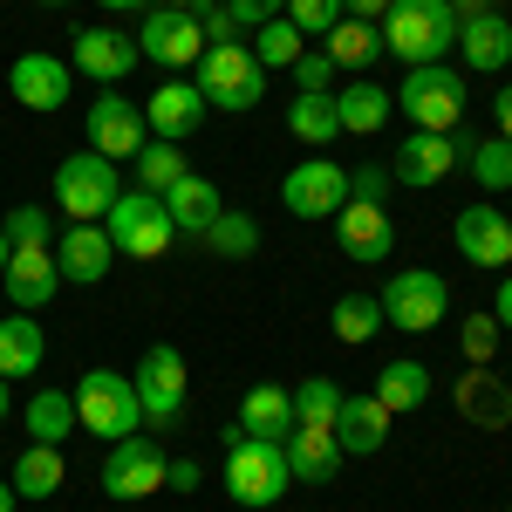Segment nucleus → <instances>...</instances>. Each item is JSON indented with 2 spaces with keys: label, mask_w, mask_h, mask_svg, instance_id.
Segmentation results:
<instances>
[{
  "label": "nucleus",
  "mask_w": 512,
  "mask_h": 512,
  "mask_svg": "<svg viewBox=\"0 0 512 512\" xmlns=\"http://www.w3.org/2000/svg\"><path fill=\"white\" fill-rule=\"evenodd\" d=\"M451 239H458V253H465L472 267H485V274H492V267L506 274L512 267V219L499 205H465L458 226H451Z\"/></svg>",
  "instance_id": "obj_18"
},
{
  "label": "nucleus",
  "mask_w": 512,
  "mask_h": 512,
  "mask_svg": "<svg viewBox=\"0 0 512 512\" xmlns=\"http://www.w3.org/2000/svg\"><path fill=\"white\" fill-rule=\"evenodd\" d=\"M280 205L294 219H335L349 205V171L335 158H301L287 178H280Z\"/></svg>",
  "instance_id": "obj_13"
},
{
  "label": "nucleus",
  "mask_w": 512,
  "mask_h": 512,
  "mask_svg": "<svg viewBox=\"0 0 512 512\" xmlns=\"http://www.w3.org/2000/svg\"><path fill=\"white\" fill-rule=\"evenodd\" d=\"M219 7L233 14V28H239V35H253V28L267 21V7H260V0H219Z\"/></svg>",
  "instance_id": "obj_47"
},
{
  "label": "nucleus",
  "mask_w": 512,
  "mask_h": 512,
  "mask_svg": "<svg viewBox=\"0 0 512 512\" xmlns=\"http://www.w3.org/2000/svg\"><path fill=\"white\" fill-rule=\"evenodd\" d=\"M35 7H69V0H35Z\"/></svg>",
  "instance_id": "obj_58"
},
{
  "label": "nucleus",
  "mask_w": 512,
  "mask_h": 512,
  "mask_svg": "<svg viewBox=\"0 0 512 512\" xmlns=\"http://www.w3.org/2000/svg\"><path fill=\"white\" fill-rule=\"evenodd\" d=\"M301 48H308V35H301L287 14H267V21L253 28V62H260L267 76H274V69H294V62H301Z\"/></svg>",
  "instance_id": "obj_35"
},
{
  "label": "nucleus",
  "mask_w": 512,
  "mask_h": 512,
  "mask_svg": "<svg viewBox=\"0 0 512 512\" xmlns=\"http://www.w3.org/2000/svg\"><path fill=\"white\" fill-rule=\"evenodd\" d=\"M499 342H506V328H499L492 308H478V315L458 321V349H465V362H499Z\"/></svg>",
  "instance_id": "obj_40"
},
{
  "label": "nucleus",
  "mask_w": 512,
  "mask_h": 512,
  "mask_svg": "<svg viewBox=\"0 0 512 512\" xmlns=\"http://www.w3.org/2000/svg\"><path fill=\"white\" fill-rule=\"evenodd\" d=\"M287 485H294L287 451L267 444V437H246L233 424V431H226V492H233V506H246V512L280 506V499H287Z\"/></svg>",
  "instance_id": "obj_3"
},
{
  "label": "nucleus",
  "mask_w": 512,
  "mask_h": 512,
  "mask_svg": "<svg viewBox=\"0 0 512 512\" xmlns=\"http://www.w3.org/2000/svg\"><path fill=\"white\" fill-rule=\"evenodd\" d=\"M137 410H144V424L151 431H178L185 424V403H192V369H185V355L171 349V342H158V349H144V362H137Z\"/></svg>",
  "instance_id": "obj_8"
},
{
  "label": "nucleus",
  "mask_w": 512,
  "mask_h": 512,
  "mask_svg": "<svg viewBox=\"0 0 512 512\" xmlns=\"http://www.w3.org/2000/svg\"><path fill=\"white\" fill-rule=\"evenodd\" d=\"M137 55L158 62L164 76L198 69V55H205V28H198V14H185V7H151L144 28H137Z\"/></svg>",
  "instance_id": "obj_10"
},
{
  "label": "nucleus",
  "mask_w": 512,
  "mask_h": 512,
  "mask_svg": "<svg viewBox=\"0 0 512 512\" xmlns=\"http://www.w3.org/2000/svg\"><path fill=\"white\" fill-rule=\"evenodd\" d=\"M335 246H342V260L355 267H383L396 253V226L383 205H369V198H349L342 212H335Z\"/></svg>",
  "instance_id": "obj_17"
},
{
  "label": "nucleus",
  "mask_w": 512,
  "mask_h": 512,
  "mask_svg": "<svg viewBox=\"0 0 512 512\" xmlns=\"http://www.w3.org/2000/svg\"><path fill=\"white\" fill-rule=\"evenodd\" d=\"M451 403H458V417L478 424V431H506V424H512V383L492 369V362H472V369L458 376Z\"/></svg>",
  "instance_id": "obj_19"
},
{
  "label": "nucleus",
  "mask_w": 512,
  "mask_h": 512,
  "mask_svg": "<svg viewBox=\"0 0 512 512\" xmlns=\"http://www.w3.org/2000/svg\"><path fill=\"white\" fill-rule=\"evenodd\" d=\"M7 301L21 308V315H41L48 301H55V287H62V267H55V246H14V260H7Z\"/></svg>",
  "instance_id": "obj_20"
},
{
  "label": "nucleus",
  "mask_w": 512,
  "mask_h": 512,
  "mask_svg": "<svg viewBox=\"0 0 512 512\" xmlns=\"http://www.w3.org/2000/svg\"><path fill=\"white\" fill-rule=\"evenodd\" d=\"M376 403L390 410V417H410V410H424L431 403V369L417 362V355H396V362H383L376 369Z\"/></svg>",
  "instance_id": "obj_29"
},
{
  "label": "nucleus",
  "mask_w": 512,
  "mask_h": 512,
  "mask_svg": "<svg viewBox=\"0 0 512 512\" xmlns=\"http://www.w3.org/2000/svg\"><path fill=\"white\" fill-rule=\"evenodd\" d=\"M458 62H465L472 76H499V69H512V21L506 14L458 21Z\"/></svg>",
  "instance_id": "obj_24"
},
{
  "label": "nucleus",
  "mask_w": 512,
  "mask_h": 512,
  "mask_svg": "<svg viewBox=\"0 0 512 512\" xmlns=\"http://www.w3.org/2000/svg\"><path fill=\"white\" fill-rule=\"evenodd\" d=\"M465 103H472V89H465V69H451V62L403 69V82H396V110L417 123V130H458L465 123Z\"/></svg>",
  "instance_id": "obj_6"
},
{
  "label": "nucleus",
  "mask_w": 512,
  "mask_h": 512,
  "mask_svg": "<svg viewBox=\"0 0 512 512\" xmlns=\"http://www.w3.org/2000/svg\"><path fill=\"white\" fill-rule=\"evenodd\" d=\"M7 410H14V403H7V376H0V424H7Z\"/></svg>",
  "instance_id": "obj_55"
},
{
  "label": "nucleus",
  "mask_w": 512,
  "mask_h": 512,
  "mask_svg": "<svg viewBox=\"0 0 512 512\" xmlns=\"http://www.w3.org/2000/svg\"><path fill=\"white\" fill-rule=\"evenodd\" d=\"M164 212H171V226H178V239H198L219 212H226V198H219V185L212 178H198V171H185L171 192H164Z\"/></svg>",
  "instance_id": "obj_28"
},
{
  "label": "nucleus",
  "mask_w": 512,
  "mask_h": 512,
  "mask_svg": "<svg viewBox=\"0 0 512 512\" xmlns=\"http://www.w3.org/2000/svg\"><path fill=\"white\" fill-rule=\"evenodd\" d=\"M376 28H383V55H396L403 69H431V62H444L458 48L451 0H390V14Z\"/></svg>",
  "instance_id": "obj_1"
},
{
  "label": "nucleus",
  "mask_w": 512,
  "mask_h": 512,
  "mask_svg": "<svg viewBox=\"0 0 512 512\" xmlns=\"http://www.w3.org/2000/svg\"><path fill=\"white\" fill-rule=\"evenodd\" d=\"M41 362H48V335H41L35 315H0V376L7 383H21V376H35Z\"/></svg>",
  "instance_id": "obj_30"
},
{
  "label": "nucleus",
  "mask_w": 512,
  "mask_h": 512,
  "mask_svg": "<svg viewBox=\"0 0 512 512\" xmlns=\"http://www.w3.org/2000/svg\"><path fill=\"white\" fill-rule=\"evenodd\" d=\"M110 260H117V246L103 226H69L62 246H55V267L69 287H96V280H110Z\"/></svg>",
  "instance_id": "obj_23"
},
{
  "label": "nucleus",
  "mask_w": 512,
  "mask_h": 512,
  "mask_svg": "<svg viewBox=\"0 0 512 512\" xmlns=\"http://www.w3.org/2000/svg\"><path fill=\"white\" fill-rule=\"evenodd\" d=\"M103 233H110V246H117L123 260H164L171 246H178V226H171V212H164L158 192H123L117 205H110V219H103Z\"/></svg>",
  "instance_id": "obj_7"
},
{
  "label": "nucleus",
  "mask_w": 512,
  "mask_h": 512,
  "mask_svg": "<svg viewBox=\"0 0 512 512\" xmlns=\"http://www.w3.org/2000/svg\"><path fill=\"white\" fill-rule=\"evenodd\" d=\"M287 137L308 144V151H328L342 137V117H335V96H294L287 103Z\"/></svg>",
  "instance_id": "obj_33"
},
{
  "label": "nucleus",
  "mask_w": 512,
  "mask_h": 512,
  "mask_svg": "<svg viewBox=\"0 0 512 512\" xmlns=\"http://www.w3.org/2000/svg\"><path fill=\"white\" fill-rule=\"evenodd\" d=\"M287 76H294V96H335V62L321 48H301V62Z\"/></svg>",
  "instance_id": "obj_42"
},
{
  "label": "nucleus",
  "mask_w": 512,
  "mask_h": 512,
  "mask_svg": "<svg viewBox=\"0 0 512 512\" xmlns=\"http://www.w3.org/2000/svg\"><path fill=\"white\" fill-rule=\"evenodd\" d=\"M465 171H472L485 192H512V144L492 130V137H472L465 144Z\"/></svg>",
  "instance_id": "obj_38"
},
{
  "label": "nucleus",
  "mask_w": 512,
  "mask_h": 512,
  "mask_svg": "<svg viewBox=\"0 0 512 512\" xmlns=\"http://www.w3.org/2000/svg\"><path fill=\"white\" fill-rule=\"evenodd\" d=\"M492 315H499V328H512V267H506V280H499V301H492Z\"/></svg>",
  "instance_id": "obj_51"
},
{
  "label": "nucleus",
  "mask_w": 512,
  "mask_h": 512,
  "mask_svg": "<svg viewBox=\"0 0 512 512\" xmlns=\"http://www.w3.org/2000/svg\"><path fill=\"white\" fill-rule=\"evenodd\" d=\"M376 301H383V321L403 328V335H431L437 321L451 315V287H444L431 267H403V274H390Z\"/></svg>",
  "instance_id": "obj_9"
},
{
  "label": "nucleus",
  "mask_w": 512,
  "mask_h": 512,
  "mask_svg": "<svg viewBox=\"0 0 512 512\" xmlns=\"http://www.w3.org/2000/svg\"><path fill=\"white\" fill-rule=\"evenodd\" d=\"M82 137H89V151H103L110 164H123V158H137L144 144H151V123H144V110L130 103V96H96L89 110H82Z\"/></svg>",
  "instance_id": "obj_12"
},
{
  "label": "nucleus",
  "mask_w": 512,
  "mask_h": 512,
  "mask_svg": "<svg viewBox=\"0 0 512 512\" xmlns=\"http://www.w3.org/2000/svg\"><path fill=\"white\" fill-rule=\"evenodd\" d=\"M260 7H267V14H274V7H287V0H260Z\"/></svg>",
  "instance_id": "obj_57"
},
{
  "label": "nucleus",
  "mask_w": 512,
  "mask_h": 512,
  "mask_svg": "<svg viewBox=\"0 0 512 512\" xmlns=\"http://www.w3.org/2000/svg\"><path fill=\"white\" fill-rule=\"evenodd\" d=\"M239 431L280 444V437L294 431V390H280V383H253L246 403H239Z\"/></svg>",
  "instance_id": "obj_31"
},
{
  "label": "nucleus",
  "mask_w": 512,
  "mask_h": 512,
  "mask_svg": "<svg viewBox=\"0 0 512 512\" xmlns=\"http://www.w3.org/2000/svg\"><path fill=\"white\" fill-rule=\"evenodd\" d=\"M280 451H287V472H294V485H328V478L342 472L335 424H294V431L280 437Z\"/></svg>",
  "instance_id": "obj_22"
},
{
  "label": "nucleus",
  "mask_w": 512,
  "mask_h": 512,
  "mask_svg": "<svg viewBox=\"0 0 512 512\" xmlns=\"http://www.w3.org/2000/svg\"><path fill=\"white\" fill-rule=\"evenodd\" d=\"M117 198H123V178L103 151H69L55 164V205L69 212V226H103Z\"/></svg>",
  "instance_id": "obj_4"
},
{
  "label": "nucleus",
  "mask_w": 512,
  "mask_h": 512,
  "mask_svg": "<svg viewBox=\"0 0 512 512\" xmlns=\"http://www.w3.org/2000/svg\"><path fill=\"white\" fill-rule=\"evenodd\" d=\"M76 431L103 437V444H117V437L144 431V410H137V383L117 376V369H82L76 390Z\"/></svg>",
  "instance_id": "obj_5"
},
{
  "label": "nucleus",
  "mask_w": 512,
  "mask_h": 512,
  "mask_svg": "<svg viewBox=\"0 0 512 512\" xmlns=\"http://www.w3.org/2000/svg\"><path fill=\"white\" fill-rule=\"evenodd\" d=\"M7 260H14V246H7V233H0V274H7Z\"/></svg>",
  "instance_id": "obj_56"
},
{
  "label": "nucleus",
  "mask_w": 512,
  "mask_h": 512,
  "mask_svg": "<svg viewBox=\"0 0 512 512\" xmlns=\"http://www.w3.org/2000/svg\"><path fill=\"white\" fill-rule=\"evenodd\" d=\"M103 499H151V492H164V451L151 444V437H117L110 444V458H103Z\"/></svg>",
  "instance_id": "obj_15"
},
{
  "label": "nucleus",
  "mask_w": 512,
  "mask_h": 512,
  "mask_svg": "<svg viewBox=\"0 0 512 512\" xmlns=\"http://www.w3.org/2000/svg\"><path fill=\"white\" fill-rule=\"evenodd\" d=\"M0 512H14V485L7 478H0Z\"/></svg>",
  "instance_id": "obj_53"
},
{
  "label": "nucleus",
  "mask_w": 512,
  "mask_h": 512,
  "mask_svg": "<svg viewBox=\"0 0 512 512\" xmlns=\"http://www.w3.org/2000/svg\"><path fill=\"white\" fill-rule=\"evenodd\" d=\"M7 89H14V103H21V110H35V117H55V110L76 96V69H69L62 55H48V48H28V55H14V69H7Z\"/></svg>",
  "instance_id": "obj_14"
},
{
  "label": "nucleus",
  "mask_w": 512,
  "mask_h": 512,
  "mask_svg": "<svg viewBox=\"0 0 512 512\" xmlns=\"http://www.w3.org/2000/svg\"><path fill=\"white\" fill-rule=\"evenodd\" d=\"M62 478H69L62 444H28V451L14 458L7 485H14V499H55V492H62Z\"/></svg>",
  "instance_id": "obj_32"
},
{
  "label": "nucleus",
  "mask_w": 512,
  "mask_h": 512,
  "mask_svg": "<svg viewBox=\"0 0 512 512\" xmlns=\"http://www.w3.org/2000/svg\"><path fill=\"white\" fill-rule=\"evenodd\" d=\"M321 55L335 62V76L349 69V76H369L376 62H383V28L376 21H355V14H342L328 35H321Z\"/></svg>",
  "instance_id": "obj_26"
},
{
  "label": "nucleus",
  "mask_w": 512,
  "mask_h": 512,
  "mask_svg": "<svg viewBox=\"0 0 512 512\" xmlns=\"http://www.w3.org/2000/svg\"><path fill=\"white\" fill-rule=\"evenodd\" d=\"M96 7H103V14H151L158 0H96Z\"/></svg>",
  "instance_id": "obj_52"
},
{
  "label": "nucleus",
  "mask_w": 512,
  "mask_h": 512,
  "mask_svg": "<svg viewBox=\"0 0 512 512\" xmlns=\"http://www.w3.org/2000/svg\"><path fill=\"white\" fill-rule=\"evenodd\" d=\"M465 130H410L403 137V151L390 158V178L396 185H417V192H431V185H444L458 164H465Z\"/></svg>",
  "instance_id": "obj_11"
},
{
  "label": "nucleus",
  "mask_w": 512,
  "mask_h": 512,
  "mask_svg": "<svg viewBox=\"0 0 512 512\" xmlns=\"http://www.w3.org/2000/svg\"><path fill=\"white\" fill-rule=\"evenodd\" d=\"M130 164H137V185H144V192H158V198L171 192L185 171H192V164H185V151H178V144H164V137H151V144H144Z\"/></svg>",
  "instance_id": "obj_39"
},
{
  "label": "nucleus",
  "mask_w": 512,
  "mask_h": 512,
  "mask_svg": "<svg viewBox=\"0 0 512 512\" xmlns=\"http://www.w3.org/2000/svg\"><path fill=\"white\" fill-rule=\"evenodd\" d=\"M390 171H383V164H355L349 171V198H369V205H383V198H390Z\"/></svg>",
  "instance_id": "obj_45"
},
{
  "label": "nucleus",
  "mask_w": 512,
  "mask_h": 512,
  "mask_svg": "<svg viewBox=\"0 0 512 512\" xmlns=\"http://www.w3.org/2000/svg\"><path fill=\"white\" fill-rule=\"evenodd\" d=\"M335 410H342V390L328 376H308L294 390V424H335Z\"/></svg>",
  "instance_id": "obj_41"
},
{
  "label": "nucleus",
  "mask_w": 512,
  "mask_h": 512,
  "mask_svg": "<svg viewBox=\"0 0 512 512\" xmlns=\"http://www.w3.org/2000/svg\"><path fill=\"white\" fill-rule=\"evenodd\" d=\"M0 233H7V246H48V212L14 205V212H0Z\"/></svg>",
  "instance_id": "obj_43"
},
{
  "label": "nucleus",
  "mask_w": 512,
  "mask_h": 512,
  "mask_svg": "<svg viewBox=\"0 0 512 512\" xmlns=\"http://www.w3.org/2000/svg\"><path fill=\"white\" fill-rule=\"evenodd\" d=\"M198 96H205V110H226V117H246V110H260V96H267V69L253 62V48L246 41H219V48H205L198 55Z\"/></svg>",
  "instance_id": "obj_2"
},
{
  "label": "nucleus",
  "mask_w": 512,
  "mask_h": 512,
  "mask_svg": "<svg viewBox=\"0 0 512 512\" xmlns=\"http://www.w3.org/2000/svg\"><path fill=\"white\" fill-rule=\"evenodd\" d=\"M342 14H355V21H383L390 0H342Z\"/></svg>",
  "instance_id": "obj_50"
},
{
  "label": "nucleus",
  "mask_w": 512,
  "mask_h": 512,
  "mask_svg": "<svg viewBox=\"0 0 512 512\" xmlns=\"http://www.w3.org/2000/svg\"><path fill=\"white\" fill-rule=\"evenodd\" d=\"M144 123H151V137H164V144H185L198 123H205V96H198V82L164 76L158 89H151V103H144Z\"/></svg>",
  "instance_id": "obj_21"
},
{
  "label": "nucleus",
  "mask_w": 512,
  "mask_h": 512,
  "mask_svg": "<svg viewBox=\"0 0 512 512\" xmlns=\"http://www.w3.org/2000/svg\"><path fill=\"white\" fill-rule=\"evenodd\" d=\"M328 328H335L342 349H362V342L383 328V301H376V294H342V301L328 308Z\"/></svg>",
  "instance_id": "obj_37"
},
{
  "label": "nucleus",
  "mask_w": 512,
  "mask_h": 512,
  "mask_svg": "<svg viewBox=\"0 0 512 512\" xmlns=\"http://www.w3.org/2000/svg\"><path fill=\"white\" fill-rule=\"evenodd\" d=\"M137 62H144V55H137V35H123V28H110V21L69 35V69H82V76L103 82V89H117Z\"/></svg>",
  "instance_id": "obj_16"
},
{
  "label": "nucleus",
  "mask_w": 512,
  "mask_h": 512,
  "mask_svg": "<svg viewBox=\"0 0 512 512\" xmlns=\"http://www.w3.org/2000/svg\"><path fill=\"white\" fill-rule=\"evenodd\" d=\"M198 246H205L212 260H253V253H260V226H253L246 212H219V219L198 233Z\"/></svg>",
  "instance_id": "obj_36"
},
{
  "label": "nucleus",
  "mask_w": 512,
  "mask_h": 512,
  "mask_svg": "<svg viewBox=\"0 0 512 512\" xmlns=\"http://www.w3.org/2000/svg\"><path fill=\"white\" fill-rule=\"evenodd\" d=\"M335 444H342V458H376V451L390 444V410H383L376 396H342V410H335Z\"/></svg>",
  "instance_id": "obj_25"
},
{
  "label": "nucleus",
  "mask_w": 512,
  "mask_h": 512,
  "mask_svg": "<svg viewBox=\"0 0 512 512\" xmlns=\"http://www.w3.org/2000/svg\"><path fill=\"white\" fill-rule=\"evenodd\" d=\"M458 21H478V14H506V0H451Z\"/></svg>",
  "instance_id": "obj_49"
},
{
  "label": "nucleus",
  "mask_w": 512,
  "mask_h": 512,
  "mask_svg": "<svg viewBox=\"0 0 512 512\" xmlns=\"http://www.w3.org/2000/svg\"><path fill=\"white\" fill-rule=\"evenodd\" d=\"M287 21H294L308 41H321L335 21H342V0H287Z\"/></svg>",
  "instance_id": "obj_44"
},
{
  "label": "nucleus",
  "mask_w": 512,
  "mask_h": 512,
  "mask_svg": "<svg viewBox=\"0 0 512 512\" xmlns=\"http://www.w3.org/2000/svg\"><path fill=\"white\" fill-rule=\"evenodd\" d=\"M492 130H499V137L512 144V82L499 89V96H492Z\"/></svg>",
  "instance_id": "obj_48"
},
{
  "label": "nucleus",
  "mask_w": 512,
  "mask_h": 512,
  "mask_svg": "<svg viewBox=\"0 0 512 512\" xmlns=\"http://www.w3.org/2000/svg\"><path fill=\"white\" fill-rule=\"evenodd\" d=\"M158 7H185V14H198V7H205V0H158Z\"/></svg>",
  "instance_id": "obj_54"
},
{
  "label": "nucleus",
  "mask_w": 512,
  "mask_h": 512,
  "mask_svg": "<svg viewBox=\"0 0 512 512\" xmlns=\"http://www.w3.org/2000/svg\"><path fill=\"white\" fill-rule=\"evenodd\" d=\"M506 512H512V506H506Z\"/></svg>",
  "instance_id": "obj_59"
},
{
  "label": "nucleus",
  "mask_w": 512,
  "mask_h": 512,
  "mask_svg": "<svg viewBox=\"0 0 512 512\" xmlns=\"http://www.w3.org/2000/svg\"><path fill=\"white\" fill-rule=\"evenodd\" d=\"M21 424H28V444H62V437L76 431V396L69 390H35L28 410H21Z\"/></svg>",
  "instance_id": "obj_34"
},
{
  "label": "nucleus",
  "mask_w": 512,
  "mask_h": 512,
  "mask_svg": "<svg viewBox=\"0 0 512 512\" xmlns=\"http://www.w3.org/2000/svg\"><path fill=\"white\" fill-rule=\"evenodd\" d=\"M396 96L383 89V82L355 76L349 89H335V117H342V137H383V123H390Z\"/></svg>",
  "instance_id": "obj_27"
},
{
  "label": "nucleus",
  "mask_w": 512,
  "mask_h": 512,
  "mask_svg": "<svg viewBox=\"0 0 512 512\" xmlns=\"http://www.w3.org/2000/svg\"><path fill=\"white\" fill-rule=\"evenodd\" d=\"M198 485H205L198 458H164V492H178V499H185V492H198Z\"/></svg>",
  "instance_id": "obj_46"
}]
</instances>
